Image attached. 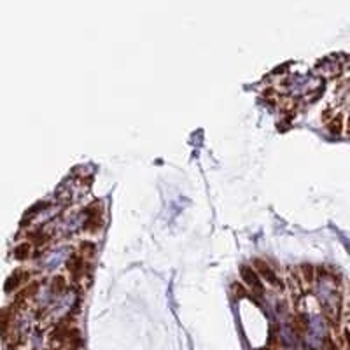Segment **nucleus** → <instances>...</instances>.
Listing matches in <instances>:
<instances>
[{"label":"nucleus","mask_w":350,"mask_h":350,"mask_svg":"<svg viewBox=\"0 0 350 350\" xmlns=\"http://www.w3.org/2000/svg\"><path fill=\"white\" fill-rule=\"evenodd\" d=\"M81 254L84 256V258H89V256H93L96 252V243L95 242H89V240H84V242L81 243Z\"/></svg>","instance_id":"nucleus-7"},{"label":"nucleus","mask_w":350,"mask_h":350,"mask_svg":"<svg viewBox=\"0 0 350 350\" xmlns=\"http://www.w3.org/2000/svg\"><path fill=\"white\" fill-rule=\"evenodd\" d=\"M30 277H32V272H28V270H16L14 273L9 275L7 282H5V292H11V291H14V289H18L23 282H26V280L30 279Z\"/></svg>","instance_id":"nucleus-5"},{"label":"nucleus","mask_w":350,"mask_h":350,"mask_svg":"<svg viewBox=\"0 0 350 350\" xmlns=\"http://www.w3.org/2000/svg\"><path fill=\"white\" fill-rule=\"evenodd\" d=\"M30 251H32V245H30L28 242H23L16 245L14 251H12V256H14V259H18V261H23V259L30 258Z\"/></svg>","instance_id":"nucleus-6"},{"label":"nucleus","mask_w":350,"mask_h":350,"mask_svg":"<svg viewBox=\"0 0 350 350\" xmlns=\"http://www.w3.org/2000/svg\"><path fill=\"white\" fill-rule=\"evenodd\" d=\"M317 279H315V296L319 299L324 317L331 322H336L340 317V310H342V294L336 279L331 273L324 270H317Z\"/></svg>","instance_id":"nucleus-1"},{"label":"nucleus","mask_w":350,"mask_h":350,"mask_svg":"<svg viewBox=\"0 0 350 350\" xmlns=\"http://www.w3.org/2000/svg\"><path fill=\"white\" fill-rule=\"evenodd\" d=\"M349 133H350V119H349Z\"/></svg>","instance_id":"nucleus-8"},{"label":"nucleus","mask_w":350,"mask_h":350,"mask_svg":"<svg viewBox=\"0 0 350 350\" xmlns=\"http://www.w3.org/2000/svg\"><path fill=\"white\" fill-rule=\"evenodd\" d=\"M252 265H254L256 272L259 273V277H261L263 280H266L272 287H280L284 289V282H282V279L279 277V273L273 270V266H270L268 263L265 261V259L261 258H256L254 261H252Z\"/></svg>","instance_id":"nucleus-4"},{"label":"nucleus","mask_w":350,"mask_h":350,"mask_svg":"<svg viewBox=\"0 0 350 350\" xmlns=\"http://www.w3.org/2000/svg\"><path fill=\"white\" fill-rule=\"evenodd\" d=\"M240 279H242L243 285L256 296H265V284H263L261 277L256 272V268L249 265L240 266Z\"/></svg>","instance_id":"nucleus-3"},{"label":"nucleus","mask_w":350,"mask_h":350,"mask_svg":"<svg viewBox=\"0 0 350 350\" xmlns=\"http://www.w3.org/2000/svg\"><path fill=\"white\" fill-rule=\"evenodd\" d=\"M70 247L69 245H60V247L53 249V251H48L44 254H41V259H39V268L44 270V272H49V270H55L62 265L63 261L70 258Z\"/></svg>","instance_id":"nucleus-2"}]
</instances>
